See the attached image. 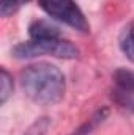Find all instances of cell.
<instances>
[{"instance_id": "6da1fadb", "label": "cell", "mask_w": 134, "mask_h": 135, "mask_svg": "<svg viewBox=\"0 0 134 135\" xmlns=\"http://www.w3.org/2000/svg\"><path fill=\"white\" fill-rule=\"evenodd\" d=\"M21 86L32 102L49 107L63 99L66 80L57 66L41 61L29 65L21 71Z\"/></svg>"}, {"instance_id": "7a4b0ae2", "label": "cell", "mask_w": 134, "mask_h": 135, "mask_svg": "<svg viewBox=\"0 0 134 135\" xmlns=\"http://www.w3.org/2000/svg\"><path fill=\"white\" fill-rule=\"evenodd\" d=\"M14 58L27 60L41 55H49L62 60H74L79 57V49L68 39H30L25 42H19L11 50Z\"/></svg>"}, {"instance_id": "3957f363", "label": "cell", "mask_w": 134, "mask_h": 135, "mask_svg": "<svg viewBox=\"0 0 134 135\" xmlns=\"http://www.w3.org/2000/svg\"><path fill=\"white\" fill-rule=\"evenodd\" d=\"M38 3L41 9L52 19L81 33L90 32V24L74 0H38Z\"/></svg>"}, {"instance_id": "277c9868", "label": "cell", "mask_w": 134, "mask_h": 135, "mask_svg": "<svg viewBox=\"0 0 134 135\" xmlns=\"http://www.w3.org/2000/svg\"><path fill=\"white\" fill-rule=\"evenodd\" d=\"M29 35H30V39H59L62 38L60 30L54 24L43 21V19H36L30 24Z\"/></svg>"}, {"instance_id": "5b68a950", "label": "cell", "mask_w": 134, "mask_h": 135, "mask_svg": "<svg viewBox=\"0 0 134 135\" xmlns=\"http://www.w3.org/2000/svg\"><path fill=\"white\" fill-rule=\"evenodd\" d=\"M118 47L123 55L134 63V21H129L118 35Z\"/></svg>"}, {"instance_id": "8992f818", "label": "cell", "mask_w": 134, "mask_h": 135, "mask_svg": "<svg viewBox=\"0 0 134 135\" xmlns=\"http://www.w3.org/2000/svg\"><path fill=\"white\" fill-rule=\"evenodd\" d=\"M109 116V108L107 107H102V108H98L79 129H76L73 135H90L98 126H101L104 121H106V118Z\"/></svg>"}, {"instance_id": "52a82bcc", "label": "cell", "mask_w": 134, "mask_h": 135, "mask_svg": "<svg viewBox=\"0 0 134 135\" xmlns=\"http://www.w3.org/2000/svg\"><path fill=\"white\" fill-rule=\"evenodd\" d=\"M112 77L118 90L126 93H134V71L126 68H118Z\"/></svg>"}, {"instance_id": "ba28073f", "label": "cell", "mask_w": 134, "mask_h": 135, "mask_svg": "<svg viewBox=\"0 0 134 135\" xmlns=\"http://www.w3.org/2000/svg\"><path fill=\"white\" fill-rule=\"evenodd\" d=\"M13 94V75L2 68L0 69V104H6L10 96Z\"/></svg>"}, {"instance_id": "9c48e42d", "label": "cell", "mask_w": 134, "mask_h": 135, "mask_svg": "<svg viewBox=\"0 0 134 135\" xmlns=\"http://www.w3.org/2000/svg\"><path fill=\"white\" fill-rule=\"evenodd\" d=\"M49 127H51V118L49 116H41V118L35 119L27 127L24 135H46Z\"/></svg>"}, {"instance_id": "30bf717a", "label": "cell", "mask_w": 134, "mask_h": 135, "mask_svg": "<svg viewBox=\"0 0 134 135\" xmlns=\"http://www.w3.org/2000/svg\"><path fill=\"white\" fill-rule=\"evenodd\" d=\"M29 2L30 0H0V14H2V17L13 16L21 6H24Z\"/></svg>"}, {"instance_id": "8fae6325", "label": "cell", "mask_w": 134, "mask_h": 135, "mask_svg": "<svg viewBox=\"0 0 134 135\" xmlns=\"http://www.w3.org/2000/svg\"><path fill=\"white\" fill-rule=\"evenodd\" d=\"M114 99L118 102L122 107L125 108H129L134 112V93H126V91H122V90H115L114 93Z\"/></svg>"}]
</instances>
